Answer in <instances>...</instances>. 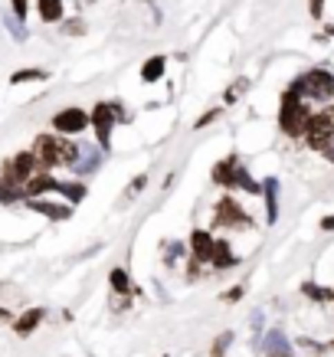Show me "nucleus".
Segmentation results:
<instances>
[{
	"mask_svg": "<svg viewBox=\"0 0 334 357\" xmlns=\"http://www.w3.org/2000/svg\"><path fill=\"white\" fill-rule=\"evenodd\" d=\"M308 122H311L308 102H305L295 92V89L288 86L282 92V105H279V128H282V135L305 138V128H308Z\"/></svg>",
	"mask_w": 334,
	"mask_h": 357,
	"instance_id": "nucleus-1",
	"label": "nucleus"
},
{
	"mask_svg": "<svg viewBox=\"0 0 334 357\" xmlns=\"http://www.w3.org/2000/svg\"><path fill=\"white\" fill-rule=\"evenodd\" d=\"M33 154H37V164L39 167H59V164H73L75 161V145L62 141L56 135H39L33 141Z\"/></svg>",
	"mask_w": 334,
	"mask_h": 357,
	"instance_id": "nucleus-2",
	"label": "nucleus"
},
{
	"mask_svg": "<svg viewBox=\"0 0 334 357\" xmlns=\"http://www.w3.org/2000/svg\"><path fill=\"white\" fill-rule=\"evenodd\" d=\"M298 95L305 102H331L334 99V75L328 69H308L292 82Z\"/></svg>",
	"mask_w": 334,
	"mask_h": 357,
	"instance_id": "nucleus-3",
	"label": "nucleus"
},
{
	"mask_svg": "<svg viewBox=\"0 0 334 357\" xmlns=\"http://www.w3.org/2000/svg\"><path fill=\"white\" fill-rule=\"evenodd\" d=\"M124 118V111L118 102H99L95 109L89 111V125L95 128V138H99V148L109 154L111 148V131H115V122Z\"/></svg>",
	"mask_w": 334,
	"mask_h": 357,
	"instance_id": "nucleus-4",
	"label": "nucleus"
},
{
	"mask_svg": "<svg viewBox=\"0 0 334 357\" xmlns=\"http://www.w3.org/2000/svg\"><path fill=\"white\" fill-rule=\"evenodd\" d=\"M305 145L311 151H324L334 145V105H324L322 111H311V122L305 128Z\"/></svg>",
	"mask_w": 334,
	"mask_h": 357,
	"instance_id": "nucleus-5",
	"label": "nucleus"
},
{
	"mask_svg": "<svg viewBox=\"0 0 334 357\" xmlns=\"http://www.w3.org/2000/svg\"><path fill=\"white\" fill-rule=\"evenodd\" d=\"M53 128H56V135H79L89 128V111H82L79 105H69V109L53 115Z\"/></svg>",
	"mask_w": 334,
	"mask_h": 357,
	"instance_id": "nucleus-6",
	"label": "nucleus"
},
{
	"mask_svg": "<svg viewBox=\"0 0 334 357\" xmlns=\"http://www.w3.org/2000/svg\"><path fill=\"white\" fill-rule=\"evenodd\" d=\"M213 223H216V226H230V230H236V226H252L249 213L239 207L233 197H223L220 203H216V217H213Z\"/></svg>",
	"mask_w": 334,
	"mask_h": 357,
	"instance_id": "nucleus-7",
	"label": "nucleus"
},
{
	"mask_svg": "<svg viewBox=\"0 0 334 357\" xmlns=\"http://www.w3.org/2000/svg\"><path fill=\"white\" fill-rule=\"evenodd\" d=\"M99 164H102V151L95 148V145H79V148H75V161L69 167H73L79 177H86V174H92Z\"/></svg>",
	"mask_w": 334,
	"mask_h": 357,
	"instance_id": "nucleus-8",
	"label": "nucleus"
},
{
	"mask_svg": "<svg viewBox=\"0 0 334 357\" xmlns=\"http://www.w3.org/2000/svg\"><path fill=\"white\" fill-rule=\"evenodd\" d=\"M26 207L33 210V213L50 217V220H69L73 217V203H53V200H43V197H30Z\"/></svg>",
	"mask_w": 334,
	"mask_h": 357,
	"instance_id": "nucleus-9",
	"label": "nucleus"
},
{
	"mask_svg": "<svg viewBox=\"0 0 334 357\" xmlns=\"http://www.w3.org/2000/svg\"><path fill=\"white\" fill-rule=\"evenodd\" d=\"M56 184H59V181H56V177H53V174H33V177H30V181H26L24 184V200H30V197H43V194H53V190H56Z\"/></svg>",
	"mask_w": 334,
	"mask_h": 357,
	"instance_id": "nucleus-10",
	"label": "nucleus"
},
{
	"mask_svg": "<svg viewBox=\"0 0 334 357\" xmlns=\"http://www.w3.org/2000/svg\"><path fill=\"white\" fill-rule=\"evenodd\" d=\"M262 354L266 357H292V345H288V338L282 331H269L262 338Z\"/></svg>",
	"mask_w": 334,
	"mask_h": 357,
	"instance_id": "nucleus-11",
	"label": "nucleus"
},
{
	"mask_svg": "<svg viewBox=\"0 0 334 357\" xmlns=\"http://www.w3.org/2000/svg\"><path fill=\"white\" fill-rule=\"evenodd\" d=\"M190 249H194V262H210V253H213L210 230H194L190 233Z\"/></svg>",
	"mask_w": 334,
	"mask_h": 357,
	"instance_id": "nucleus-12",
	"label": "nucleus"
},
{
	"mask_svg": "<svg viewBox=\"0 0 334 357\" xmlns=\"http://www.w3.org/2000/svg\"><path fill=\"white\" fill-rule=\"evenodd\" d=\"M262 197H266V223H275L279 220V181L275 177L262 181Z\"/></svg>",
	"mask_w": 334,
	"mask_h": 357,
	"instance_id": "nucleus-13",
	"label": "nucleus"
},
{
	"mask_svg": "<svg viewBox=\"0 0 334 357\" xmlns=\"http://www.w3.org/2000/svg\"><path fill=\"white\" fill-rule=\"evenodd\" d=\"M236 262V253L230 249V243L226 239H213V253H210V266L213 269H233Z\"/></svg>",
	"mask_w": 334,
	"mask_h": 357,
	"instance_id": "nucleus-14",
	"label": "nucleus"
},
{
	"mask_svg": "<svg viewBox=\"0 0 334 357\" xmlns=\"http://www.w3.org/2000/svg\"><path fill=\"white\" fill-rule=\"evenodd\" d=\"M46 318V308H30L26 315H20V318L13 321V331L20 334V338H26V334H33L39 328V321Z\"/></svg>",
	"mask_w": 334,
	"mask_h": 357,
	"instance_id": "nucleus-15",
	"label": "nucleus"
},
{
	"mask_svg": "<svg viewBox=\"0 0 334 357\" xmlns=\"http://www.w3.org/2000/svg\"><path fill=\"white\" fill-rule=\"evenodd\" d=\"M236 164H239L236 158L220 161V164L213 167V181H216V184H223V187H236Z\"/></svg>",
	"mask_w": 334,
	"mask_h": 357,
	"instance_id": "nucleus-16",
	"label": "nucleus"
},
{
	"mask_svg": "<svg viewBox=\"0 0 334 357\" xmlns=\"http://www.w3.org/2000/svg\"><path fill=\"white\" fill-rule=\"evenodd\" d=\"M164 66H167V60H164V56H151V60L141 66V79H145L148 86H151V82H158V79L164 75Z\"/></svg>",
	"mask_w": 334,
	"mask_h": 357,
	"instance_id": "nucleus-17",
	"label": "nucleus"
},
{
	"mask_svg": "<svg viewBox=\"0 0 334 357\" xmlns=\"http://www.w3.org/2000/svg\"><path fill=\"white\" fill-rule=\"evenodd\" d=\"M56 190H59V194H66V200H69V203H82V200H86V184H79V181H73V184H66V181H59V184H56Z\"/></svg>",
	"mask_w": 334,
	"mask_h": 357,
	"instance_id": "nucleus-18",
	"label": "nucleus"
},
{
	"mask_svg": "<svg viewBox=\"0 0 334 357\" xmlns=\"http://www.w3.org/2000/svg\"><path fill=\"white\" fill-rule=\"evenodd\" d=\"M46 79H50L46 69H17V73L10 75L13 86H24V82H46Z\"/></svg>",
	"mask_w": 334,
	"mask_h": 357,
	"instance_id": "nucleus-19",
	"label": "nucleus"
},
{
	"mask_svg": "<svg viewBox=\"0 0 334 357\" xmlns=\"http://www.w3.org/2000/svg\"><path fill=\"white\" fill-rule=\"evenodd\" d=\"M39 17H43L46 24L62 20V0H39Z\"/></svg>",
	"mask_w": 334,
	"mask_h": 357,
	"instance_id": "nucleus-20",
	"label": "nucleus"
},
{
	"mask_svg": "<svg viewBox=\"0 0 334 357\" xmlns=\"http://www.w3.org/2000/svg\"><path fill=\"white\" fill-rule=\"evenodd\" d=\"M236 187H243L246 194H262V184L252 181V174H249L243 164H236Z\"/></svg>",
	"mask_w": 334,
	"mask_h": 357,
	"instance_id": "nucleus-21",
	"label": "nucleus"
},
{
	"mask_svg": "<svg viewBox=\"0 0 334 357\" xmlns=\"http://www.w3.org/2000/svg\"><path fill=\"white\" fill-rule=\"evenodd\" d=\"M3 26H7V30H10V37L17 39V43H26V26L20 24V17H17V13H3Z\"/></svg>",
	"mask_w": 334,
	"mask_h": 357,
	"instance_id": "nucleus-22",
	"label": "nucleus"
},
{
	"mask_svg": "<svg viewBox=\"0 0 334 357\" xmlns=\"http://www.w3.org/2000/svg\"><path fill=\"white\" fill-rule=\"evenodd\" d=\"M109 282H111V289H115L118 295H131V279H128V272L124 269H111Z\"/></svg>",
	"mask_w": 334,
	"mask_h": 357,
	"instance_id": "nucleus-23",
	"label": "nucleus"
},
{
	"mask_svg": "<svg viewBox=\"0 0 334 357\" xmlns=\"http://www.w3.org/2000/svg\"><path fill=\"white\" fill-rule=\"evenodd\" d=\"M301 292L308 298H315V302H328V298H334V292H328V289H318L315 282H305L301 285Z\"/></svg>",
	"mask_w": 334,
	"mask_h": 357,
	"instance_id": "nucleus-24",
	"label": "nucleus"
},
{
	"mask_svg": "<svg viewBox=\"0 0 334 357\" xmlns=\"http://www.w3.org/2000/svg\"><path fill=\"white\" fill-rule=\"evenodd\" d=\"M230 341H233V334H230V331H223L220 338H216V345H213V357H223V354H226V347H230Z\"/></svg>",
	"mask_w": 334,
	"mask_h": 357,
	"instance_id": "nucleus-25",
	"label": "nucleus"
},
{
	"mask_svg": "<svg viewBox=\"0 0 334 357\" xmlns=\"http://www.w3.org/2000/svg\"><path fill=\"white\" fill-rule=\"evenodd\" d=\"M246 86H249V82H246V79H243V82H236V86H230V89H226V105L239 99V95L246 92Z\"/></svg>",
	"mask_w": 334,
	"mask_h": 357,
	"instance_id": "nucleus-26",
	"label": "nucleus"
},
{
	"mask_svg": "<svg viewBox=\"0 0 334 357\" xmlns=\"http://www.w3.org/2000/svg\"><path fill=\"white\" fill-rule=\"evenodd\" d=\"M308 13L315 17V20H322V13H324V0H308Z\"/></svg>",
	"mask_w": 334,
	"mask_h": 357,
	"instance_id": "nucleus-27",
	"label": "nucleus"
},
{
	"mask_svg": "<svg viewBox=\"0 0 334 357\" xmlns=\"http://www.w3.org/2000/svg\"><path fill=\"white\" fill-rule=\"evenodd\" d=\"M243 292H246V289H243V285H236V289H230V292H226V302H239V298H243Z\"/></svg>",
	"mask_w": 334,
	"mask_h": 357,
	"instance_id": "nucleus-28",
	"label": "nucleus"
},
{
	"mask_svg": "<svg viewBox=\"0 0 334 357\" xmlns=\"http://www.w3.org/2000/svg\"><path fill=\"white\" fill-rule=\"evenodd\" d=\"M13 13H17L20 20H26V0H13Z\"/></svg>",
	"mask_w": 334,
	"mask_h": 357,
	"instance_id": "nucleus-29",
	"label": "nucleus"
},
{
	"mask_svg": "<svg viewBox=\"0 0 334 357\" xmlns=\"http://www.w3.org/2000/svg\"><path fill=\"white\" fill-rule=\"evenodd\" d=\"M220 115V109H213V111H207V115H200V122H197V128H203V125H210L213 118Z\"/></svg>",
	"mask_w": 334,
	"mask_h": 357,
	"instance_id": "nucleus-30",
	"label": "nucleus"
},
{
	"mask_svg": "<svg viewBox=\"0 0 334 357\" xmlns=\"http://www.w3.org/2000/svg\"><path fill=\"white\" fill-rule=\"evenodd\" d=\"M145 184H148V177H145V174H141V177H135V187H131V190H128V194H138V190H145Z\"/></svg>",
	"mask_w": 334,
	"mask_h": 357,
	"instance_id": "nucleus-31",
	"label": "nucleus"
},
{
	"mask_svg": "<svg viewBox=\"0 0 334 357\" xmlns=\"http://www.w3.org/2000/svg\"><path fill=\"white\" fill-rule=\"evenodd\" d=\"M322 230H324V233H331V230H334V217H324V220H322Z\"/></svg>",
	"mask_w": 334,
	"mask_h": 357,
	"instance_id": "nucleus-32",
	"label": "nucleus"
},
{
	"mask_svg": "<svg viewBox=\"0 0 334 357\" xmlns=\"http://www.w3.org/2000/svg\"><path fill=\"white\" fill-rule=\"evenodd\" d=\"M322 154H324V158H328V161H331V164H334V145H328V148H324Z\"/></svg>",
	"mask_w": 334,
	"mask_h": 357,
	"instance_id": "nucleus-33",
	"label": "nucleus"
}]
</instances>
